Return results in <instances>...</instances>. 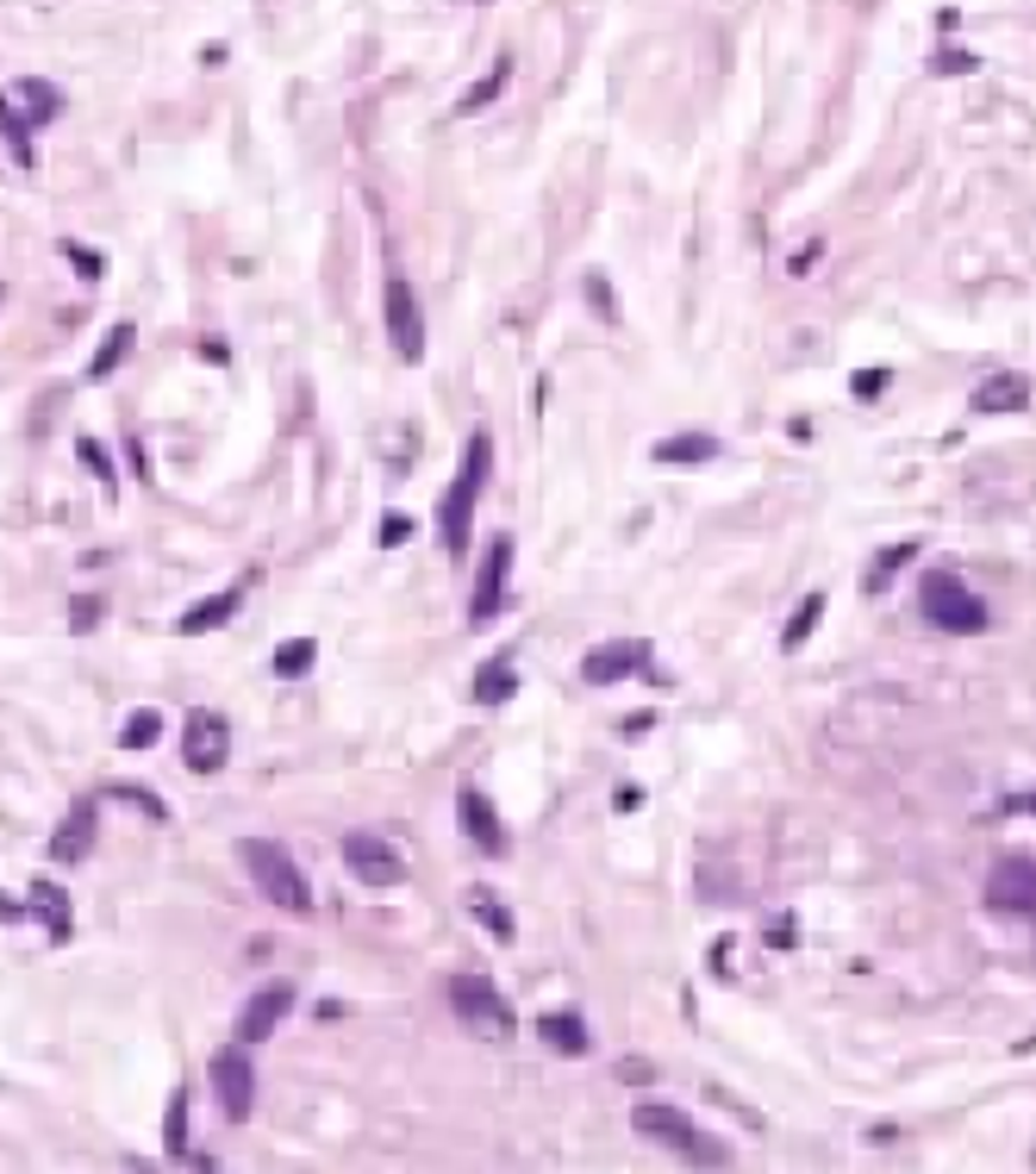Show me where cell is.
<instances>
[{
    "label": "cell",
    "mask_w": 1036,
    "mask_h": 1174,
    "mask_svg": "<svg viewBox=\"0 0 1036 1174\" xmlns=\"http://www.w3.org/2000/svg\"><path fill=\"white\" fill-rule=\"evenodd\" d=\"M512 81V57H494V70L481 75V81H468L463 88V101H456V112H487L494 101H500V88Z\"/></svg>",
    "instance_id": "obj_25"
},
{
    "label": "cell",
    "mask_w": 1036,
    "mask_h": 1174,
    "mask_svg": "<svg viewBox=\"0 0 1036 1174\" xmlns=\"http://www.w3.org/2000/svg\"><path fill=\"white\" fill-rule=\"evenodd\" d=\"M718 450H724V443L706 438V432H675V438H656L649 456H656L662 469H693V463H712Z\"/></svg>",
    "instance_id": "obj_16"
},
{
    "label": "cell",
    "mask_w": 1036,
    "mask_h": 1174,
    "mask_svg": "<svg viewBox=\"0 0 1036 1174\" xmlns=\"http://www.w3.org/2000/svg\"><path fill=\"white\" fill-rule=\"evenodd\" d=\"M644 807V787H618V794H612V812H637Z\"/></svg>",
    "instance_id": "obj_43"
},
{
    "label": "cell",
    "mask_w": 1036,
    "mask_h": 1174,
    "mask_svg": "<svg viewBox=\"0 0 1036 1174\" xmlns=\"http://www.w3.org/2000/svg\"><path fill=\"white\" fill-rule=\"evenodd\" d=\"M32 913L44 918V931H50V944H70L75 918H70V900L50 887V880H32Z\"/></svg>",
    "instance_id": "obj_22"
},
{
    "label": "cell",
    "mask_w": 1036,
    "mask_h": 1174,
    "mask_svg": "<svg viewBox=\"0 0 1036 1174\" xmlns=\"http://www.w3.org/2000/svg\"><path fill=\"white\" fill-rule=\"evenodd\" d=\"M163 1149L169 1156H187V1094H169V1112H163Z\"/></svg>",
    "instance_id": "obj_30"
},
{
    "label": "cell",
    "mask_w": 1036,
    "mask_h": 1174,
    "mask_svg": "<svg viewBox=\"0 0 1036 1174\" xmlns=\"http://www.w3.org/2000/svg\"><path fill=\"white\" fill-rule=\"evenodd\" d=\"M450 1006H456V1019H463L468 1037H481V1043H512V1006L500 999V988L487 981V975H456L450 981Z\"/></svg>",
    "instance_id": "obj_3"
},
{
    "label": "cell",
    "mask_w": 1036,
    "mask_h": 1174,
    "mask_svg": "<svg viewBox=\"0 0 1036 1174\" xmlns=\"http://www.w3.org/2000/svg\"><path fill=\"white\" fill-rule=\"evenodd\" d=\"M381 306H388L393 357H400V363H419V357H425V319H419V294H412V282H406V275H388Z\"/></svg>",
    "instance_id": "obj_7"
},
{
    "label": "cell",
    "mask_w": 1036,
    "mask_h": 1174,
    "mask_svg": "<svg viewBox=\"0 0 1036 1174\" xmlns=\"http://www.w3.org/2000/svg\"><path fill=\"white\" fill-rule=\"evenodd\" d=\"M824 624V593H806L799 606H793V619L781 624V650H806V637Z\"/></svg>",
    "instance_id": "obj_27"
},
{
    "label": "cell",
    "mask_w": 1036,
    "mask_h": 1174,
    "mask_svg": "<svg viewBox=\"0 0 1036 1174\" xmlns=\"http://www.w3.org/2000/svg\"><path fill=\"white\" fill-rule=\"evenodd\" d=\"M244 869H251L256 880V893L262 900H275L282 913H313V887H306V875L294 869V856H287L282 844H269V838H244Z\"/></svg>",
    "instance_id": "obj_2"
},
{
    "label": "cell",
    "mask_w": 1036,
    "mask_h": 1174,
    "mask_svg": "<svg viewBox=\"0 0 1036 1174\" xmlns=\"http://www.w3.org/2000/svg\"><path fill=\"white\" fill-rule=\"evenodd\" d=\"M0 300H6V288H0Z\"/></svg>",
    "instance_id": "obj_46"
},
{
    "label": "cell",
    "mask_w": 1036,
    "mask_h": 1174,
    "mask_svg": "<svg viewBox=\"0 0 1036 1174\" xmlns=\"http://www.w3.org/2000/svg\"><path fill=\"white\" fill-rule=\"evenodd\" d=\"M918 613H925V624H936L943 637H974V631H987V600H980L962 575H949V569H930L925 582H918Z\"/></svg>",
    "instance_id": "obj_1"
},
{
    "label": "cell",
    "mask_w": 1036,
    "mask_h": 1174,
    "mask_svg": "<svg viewBox=\"0 0 1036 1174\" xmlns=\"http://www.w3.org/2000/svg\"><path fill=\"white\" fill-rule=\"evenodd\" d=\"M94 624H101V600H81L70 613V631H94Z\"/></svg>",
    "instance_id": "obj_42"
},
{
    "label": "cell",
    "mask_w": 1036,
    "mask_h": 1174,
    "mask_svg": "<svg viewBox=\"0 0 1036 1174\" xmlns=\"http://www.w3.org/2000/svg\"><path fill=\"white\" fill-rule=\"evenodd\" d=\"M156 737H163V712H150V706H144V712H132V719H125V732H119V750H150Z\"/></svg>",
    "instance_id": "obj_31"
},
{
    "label": "cell",
    "mask_w": 1036,
    "mask_h": 1174,
    "mask_svg": "<svg viewBox=\"0 0 1036 1174\" xmlns=\"http://www.w3.org/2000/svg\"><path fill=\"white\" fill-rule=\"evenodd\" d=\"M987 906H993V913L1036 918V862L1031 856H1005L1000 869L987 875Z\"/></svg>",
    "instance_id": "obj_10"
},
{
    "label": "cell",
    "mask_w": 1036,
    "mask_h": 1174,
    "mask_svg": "<svg viewBox=\"0 0 1036 1174\" xmlns=\"http://www.w3.org/2000/svg\"><path fill=\"white\" fill-rule=\"evenodd\" d=\"M631 675H649V644L644 637H625V644H600L581 657V681L587 688H618Z\"/></svg>",
    "instance_id": "obj_8"
},
{
    "label": "cell",
    "mask_w": 1036,
    "mask_h": 1174,
    "mask_svg": "<svg viewBox=\"0 0 1036 1174\" xmlns=\"http://www.w3.org/2000/svg\"><path fill=\"white\" fill-rule=\"evenodd\" d=\"M475 494H481V481H468L456 469V481L444 487V507H437V538H444V551L450 556H468V518H475Z\"/></svg>",
    "instance_id": "obj_12"
},
{
    "label": "cell",
    "mask_w": 1036,
    "mask_h": 1174,
    "mask_svg": "<svg viewBox=\"0 0 1036 1174\" xmlns=\"http://www.w3.org/2000/svg\"><path fill=\"white\" fill-rule=\"evenodd\" d=\"M94 825H101V807H94V800H75L70 818H63L57 838H50V856H57V862H81V856L94 849Z\"/></svg>",
    "instance_id": "obj_15"
},
{
    "label": "cell",
    "mask_w": 1036,
    "mask_h": 1174,
    "mask_svg": "<svg viewBox=\"0 0 1036 1174\" xmlns=\"http://www.w3.org/2000/svg\"><path fill=\"white\" fill-rule=\"evenodd\" d=\"M119 800H132V807L144 812V818H169V807H163V800H150L144 787H119Z\"/></svg>",
    "instance_id": "obj_40"
},
{
    "label": "cell",
    "mask_w": 1036,
    "mask_h": 1174,
    "mask_svg": "<svg viewBox=\"0 0 1036 1174\" xmlns=\"http://www.w3.org/2000/svg\"><path fill=\"white\" fill-rule=\"evenodd\" d=\"M0 132H6V145H13V163L19 169H32L37 163V150H32V125L13 112V94H0Z\"/></svg>",
    "instance_id": "obj_28"
},
{
    "label": "cell",
    "mask_w": 1036,
    "mask_h": 1174,
    "mask_svg": "<svg viewBox=\"0 0 1036 1174\" xmlns=\"http://www.w3.org/2000/svg\"><path fill=\"white\" fill-rule=\"evenodd\" d=\"M1005 812H1036V794H1024V800H1005Z\"/></svg>",
    "instance_id": "obj_45"
},
{
    "label": "cell",
    "mask_w": 1036,
    "mask_h": 1174,
    "mask_svg": "<svg viewBox=\"0 0 1036 1174\" xmlns=\"http://www.w3.org/2000/svg\"><path fill=\"white\" fill-rule=\"evenodd\" d=\"M468 694L481 699V706H506V699L519 694V668H512L506 657L481 662V668H475V681H468Z\"/></svg>",
    "instance_id": "obj_21"
},
{
    "label": "cell",
    "mask_w": 1036,
    "mask_h": 1174,
    "mask_svg": "<svg viewBox=\"0 0 1036 1174\" xmlns=\"http://www.w3.org/2000/svg\"><path fill=\"white\" fill-rule=\"evenodd\" d=\"M287 1012H294V988H287V981L256 988L251 999H244V1012H238V1043H269V1037L282 1030Z\"/></svg>",
    "instance_id": "obj_11"
},
{
    "label": "cell",
    "mask_w": 1036,
    "mask_h": 1174,
    "mask_svg": "<svg viewBox=\"0 0 1036 1174\" xmlns=\"http://www.w3.org/2000/svg\"><path fill=\"white\" fill-rule=\"evenodd\" d=\"M887 388H894L887 368H861V375H850V394H856V401H881Z\"/></svg>",
    "instance_id": "obj_35"
},
{
    "label": "cell",
    "mask_w": 1036,
    "mask_h": 1174,
    "mask_svg": "<svg viewBox=\"0 0 1036 1174\" xmlns=\"http://www.w3.org/2000/svg\"><path fill=\"white\" fill-rule=\"evenodd\" d=\"M468 918H475L487 937H500V944L519 931V924H512V913L500 906V893H487V887H468Z\"/></svg>",
    "instance_id": "obj_26"
},
{
    "label": "cell",
    "mask_w": 1036,
    "mask_h": 1174,
    "mask_svg": "<svg viewBox=\"0 0 1036 1174\" xmlns=\"http://www.w3.org/2000/svg\"><path fill=\"white\" fill-rule=\"evenodd\" d=\"M537 1043L556 1050V1056H587V1050H594V1037H587V1025H581L574 1012H543V1019H537Z\"/></svg>",
    "instance_id": "obj_18"
},
{
    "label": "cell",
    "mask_w": 1036,
    "mask_h": 1174,
    "mask_svg": "<svg viewBox=\"0 0 1036 1174\" xmlns=\"http://www.w3.org/2000/svg\"><path fill=\"white\" fill-rule=\"evenodd\" d=\"M587 306H594V313H600L606 326H618V300H612V282L600 275V269L587 275Z\"/></svg>",
    "instance_id": "obj_33"
},
{
    "label": "cell",
    "mask_w": 1036,
    "mask_h": 1174,
    "mask_svg": "<svg viewBox=\"0 0 1036 1174\" xmlns=\"http://www.w3.org/2000/svg\"><path fill=\"white\" fill-rule=\"evenodd\" d=\"M0 918H32V900H19V906H13V900L0 893Z\"/></svg>",
    "instance_id": "obj_44"
},
{
    "label": "cell",
    "mask_w": 1036,
    "mask_h": 1174,
    "mask_svg": "<svg viewBox=\"0 0 1036 1174\" xmlns=\"http://www.w3.org/2000/svg\"><path fill=\"white\" fill-rule=\"evenodd\" d=\"M63 257L75 262V275H81V282H101V257H94L88 244H63Z\"/></svg>",
    "instance_id": "obj_36"
},
{
    "label": "cell",
    "mask_w": 1036,
    "mask_h": 1174,
    "mask_svg": "<svg viewBox=\"0 0 1036 1174\" xmlns=\"http://www.w3.org/2000/svg\"><path fill=\"white\" fill-rule=\"evenodd\" d=\"M406 538H412V518H400V513L381 518V544H388V551H393V544H406Z\"/></svg>",
    "instance_id": "obj_41"
},
{
    "label": "cell",
    "mask_w": 1036,
    "mask_h": 1174,
    "mask_svg": "<svg viewBox=\"0 0 1036 1174\" xmlns=\"http://www.w3.org/2000/svg\"><path fill=\"white\" fill-rule=\"evenodd\" d=\"M132 344H138V326H125V319H119V326L101 337V350H94V363H88V381H107L112 368L132 357Z\"/></svg>",
    "instance_id": "obj_24"
},
{
    "label": "cell",
    "mask_w": 1036,
    "mask_h": 1174,
    "mask_svg": "<svg viewBox=\"0 0 1036 1174\" xmlns=\"http://www.w3.org/2000/svg\"><path fill=\"white\" fill-rule=\"evenodd\" d=\"M618 1081H625V1087H649V1081H656V1068H649L644 1056H625V1063H618Z\"/></svg>",
    "instance_id": "obj_38"
},
{
    "label": "cell",
    "mask_w": 1036,
    "mask_h": 1174,
    "mask_svg": "<svg viewBox=\"0 0 1036 1174\" xmlns=\"http://www.w3.org/2000/svg\"><path fill=\"white\" fill-rule=\"evenodd\" d=\"M912 556H918V544H887V551H881L874 562H868V569H861V593H868V600H881V593L894 587V575L905 569V562H912Z\"/></svg>",
    "instance_id": "obj_23"
},
{
    "label": "cell",
    "mask_w": 1036,
    "mask_h": 1174,
    "mask_svg": "<svg viewBox=\"0 0 1036 1174\" xmlns=\"http://www.w3.org/2000/svg\"><path fill=\"white\" fill-rule=\"evenodd\" d=\"M506 575H512V538H487L481 562H475V587H468V624H487L506 606Z\"/></svg>",
    "instance_id": "obj_5"
},
{
    "label": "cell",
    "mask_w": 1036,
    "mask_h": 1174,
    "mask_svg": "<svg viewBox=\"0 0 1036 1174\" xmlns=\"http://www.w3.org/2000/svg\"><path fill=\"white\" fill-rule=\"evenodd\" d=\"M225 756H231V725L219 719L213 706H194L181 719V763L194 774H213V769H225Z\"/></svg>",
    "instance_id": "obj_6"
},
{
    "label": "cell",
    "mask_w": 1036,
    "mask_h": 1174,
    "mask_svg": "<svg viewBox=\"0 0 1036 1174\" xmlns=\"http://www.w3.org/2000/svg\"><path fill=\"white\" fill-rule=\"evenodd\" d=\"M762 937H768L775 950H793V937H799V924H793V913H781L775 924H768V931H762Z\"/></svg>",
    "instance_id": "obj_39"
},
{
    "label": "cell",
    "mask_w": 1036,
    "mask_h": 1174,
    "mask_svg": "<svg viewBox=\"0 0 1036 1174\" xmlns=\"http://www.w3.org/2000/svg\"><path fill=\"white\" fill-rule=\"evenodd\" d=\"M456 825H463V838L481 856H506V825L494 818V807H487V794H475V787H463L456 794Z\"/></svg>",
    "instance_id": "obj_14"
},
{
    "label": "cell",
    "mask_w": 1036,
    "mask_h": 1174,
    "mask_svg": "<svg viewBox=\"0 0 1036 1174\" xmlns=\"http://www.w3.org/2000/svg\"><path fill=\"white\" fill-rule=\"evenodd\" d=\"M1024 401H1031V381L1018 368H1000V375H987L974 388V412H1018Z\"/></svg>",
    "instance_id": "obj_17"
},
{
    "label": "cell",
    "mask_w": 1036,
    "mask_h": 1174,
    "mask_svg": "<svg viewBox=\"0 0 1036 1174\" xmlns=\"http://www.w3.org/2000/svg\"><path fill=\"white\" fill-rule=\"evenodd\" d=\"M631 1131L649 1143H669V1149H687V1143L700 1138L693 1131V1118L680 1112V1105H662V1100H637L631 1105Z\"/></svg>",
    "instance_id": "obj_13"
},
{
    "label": "cell",
    "mask_w": 1036,
    "mask_h": 1174,
    "mask_svg": "<svg viewBox=\"0 0 1036 1174\" xmlns=\"http://www.w3.org/2000/svg\"><path fill=\"white\" fill-rule=\"evenodd\" d=\"M313 662H319V644H313V637H287L282 650L269 657V668H275L282 681H300V675H306Z\"/></svg>",
    "instance_id": "obj_29"
},
{
    "label": "cell",
    "mask_w": 1036,
    "mask_h": 1174,
    "mask_svg": "<svg viewBox=\"0 0 1036 1174\" xmlns=\"http://www.w3.org/2000/svg\"><path fill=\"white\" fill-rule=\"evenodd\" d=\"M238 600H244V593H238V587H225V593H213V600L187 606V613L176 619V631H181V637H207V631H219V624L238 613Z\"/></svg>",
    "instance_id": "obj_19"
},
{
    "label": "cell",
    "mask_w": 1036,
    "mask_h": 1174,
    "mask_svg": "<svg viewBox=\"0 0 1036 1174\" xmlns=\"http://www.w3.org/2000/svg\"><path fill=\"white\" fill-rule=\"evenodd\" d=\"M75 456H81V463H88L94 476L107 481V487H119V469H112V456H107V450H101L94 438H75Z\"/></svg>",
    "instance_id": "obj_34"
},
{
    "label": "cell",
    "mask_w": 1036,
    "mask_h": 1174,
    "mask_svg": "<svg viewBox=\"0 0 1036 1174\" xmlns=\"http://www.w3.org/2000/svg\"><path fill=\"white\" fill-rule=\"evenodd\" d=\"M344 869L362 880V887H400L406 880V856L393 844H381V838H344Z\"/></svg>",
    "instance_id": "obj_9"
},
{
    "label": "cell",
    "mask_w": 1036,
    "mask_h": 1174,
    "mask_svg": "<svg viewBox=\"0 0 1036 1174\" xmlns=\"http://www.w3.org/2000/svg\"><path fill=\"white\" fill-rule=\"evenodd\" d=\"M974 70H980V57L962 50V44H943V50L930 57V75H974Z\"/></svg>",
    "instance_id": "obj_32"
},
{
    "label": "cell",
    "mask_w": 1036,
    "mask_h": 1174,
    "mask_svg": "<svg viewBox=\"0 0 1036 1174\" xmlns=\"http://www.w3.org/2000/svg\"><path fill=\"white\" fill-rule=\"evenodd\" d=\"M213 1094H219V1112L231 1118V1125H244L256 1105V1063H251V1043H225L213 1056Z\"/></svg>",
    "instance_id": "obj_4"
},
{
    "label": "cell",
    "mask_w": 1036,
    "mask_h": 1174,
    "mask_svg": "<svg viewBox=\"0 0 1036 1174\" xmlns=\"http://www.w3.org/2000/svg\"><path fill=\"white\" fill-rule=\"evenodd\" d=\"M13 101H26V125H50V119L63 112V88H57V81H44V75H19Z\"/></svg>",
    "instance_id": "obj_20"
},
{
    "label": "cell",
    "mask_w": 1036,
    "mask_h": 1174,
    "mask_svg": "<svg viewBox=\"0 0 1036 1174\" xmlns=\"http://www.w3.org/2000/svg\"><path fill=\"white\" fill-rule=\"evenodd\" d=\"M819 257H824V238H806V244L786 257V275H812V262H819Z\"/></svg>",
    "instance_id": "obj_37"
}]
</instances>
